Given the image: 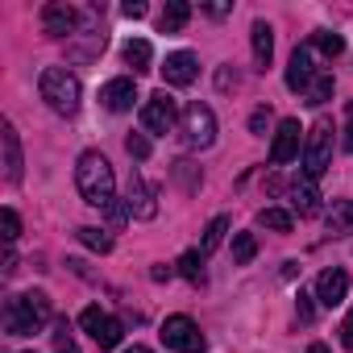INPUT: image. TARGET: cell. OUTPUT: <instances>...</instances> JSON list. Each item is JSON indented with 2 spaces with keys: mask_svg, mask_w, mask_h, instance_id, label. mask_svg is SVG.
<instances>
[{
  "mask_svg": "<svg viewBox=\"0 0 353 353\" xmlns=\"http://www.w3.org/2000/svg\"><path fill=\"white\" fill-rule=\"evenodd\" d=\"M75 188H79V196H83L92 208H112V204H117V174H112V166H108V158H104L100 150L79 154Z\"/></svg>",
  "mask_w": 353,
  "mask_h": 353,
  "instance_id": "1",
  "label": "cell"
},
{
  "mask_svg": "<svg viewBox=\"0 0 353 353\" xmlns=\"http://www.w3.org/2000/svg\"><path fill=\"white\" fill-rule=\"evenodd\" d=\"M46 320H50V295L46 291L9 295V303H5V328H9V336H30Z\"/></svg>",
  "mask_w": 353,
  "mask_h": 353,
  "instance_id": "2",
  "label": "cell"
},
{
  "mask_svg": "<svg viewBox=\"0 0 353 353\" xmlns=\"http://www.w3.org/2000/svg\"><path fill=\"white\" fill-rule=\"evenodd\" d=\"M38 92H42V100H46L59 117L79 112L83 88H79V79H75L67 67H46V71H42V79H38Z\"/></svg>",
  "mask_w": 353,
  "mask_h": 353,
  "instance_id": "3",
  "label": "cell"
},
{
  "mask_svg": "<svg viewBox=\"0 0 353 353\" xmlns=\"http://www.w3.org/2000/svg\"><path fill=\"white\" fill-rule=\"evenodd\" d=\"M332 166V121H316L312 133H307V145H303V179H320V174Z\"/></svg>",
  "mask_w": 353,
  "mask_h": 353,
  "instance_id": "4",
  "label": "cell"
},
{
  "mask_svg": "<svg viewBox=\"0 0 353 353\" xmlns=\"http://www.w3.org/2000/svg\"><path fill=\"white\" fill-rule=\"evenodd\" d=\"M162 345L174 349V353H204L208 349V341H204V332H200V324L192 316H166Z\"/></svg>",
  "mask_w": 353,
  "mask_h": 353,
  "instance_id": "5",
  "label": "cell"
},
{
  "mask_svg": "<svg viewBox=\"0 0 353 353\" xmlns=\"http://www.w3.org/2000/svg\"><path fill=\"white\" fill-rule=\"evenodd\" d=\"M183 141L192 145V150H208L212 141H216V117H212V108L208 104H188L183 108Z\"/></svg>",
  "mask_w": 353,
  "mask_h": 353,
  "instance_id": "6",
  "label": "cell"
},
{
  "mask_svg": "<svg viewBox=\"0 0 353 353\" xmlns=\"http://www.w3.org/2000/svg\"><path fill=\"white\" fill-rule=\"evenodd\" d=\"M179 121H183V112H179V104L166 96V88L154 92V96L141 104V125H145V133H170Z\"/></svg>",
  "mask_w": 353,
  "mask_h": 353,
  "instance_id": "7",
  "label": "cell"
},
{
  "mask_svg": "<svg viewBox=\"0 0 353 353\" xmlns=\"http://www.w3.org/2000/svg\"><path fill=\"white\" fill-rule=\"evenodd\" d=\"M79 324H83V332H88L100 349H117V345H121V332H125V328H121V320H112V316H108V312H100L96 303L79 312Z\"/></svg>",
  "mask_w": 353,
  "mask_h": 353,
  "instance_id": "8",
  "label": "cell"
},
{
  "mask_svg": "<svg viewBox=\"0 0 353 353\" xmlns=\"http://www.w3.org/2000/svg\"><path fill=\"white\" fill-rule=\"evenodd\" d=\"M299 121H279V129H274V145H270V162L274 166H287V162H295L299 158Z\"/></svg>",
  "mask_w": 353,
  "mask_h": 353,
  "instance_id": "9",
  "label": "cell"
},
{
  "mask_svg": "<svg viewBox=\"0 0 353 353\" xmlns=\"http://www.w3.org/2000/svg\"><path fill=\"white\" fill-rule=\"evenodd\" d=\"M196 71H200V63H196V54H188V50H174V54H166V63H162V79H166L170 88H188V83L196 79Z\"/></svg>",
  "mask_w": 353,
  "mask_h": 353,
  "instance_id": "10",
  "label": "cell"
},
{
  "mask_svg": "<svg viewBox=\"0 0 353 353\" xmlns=\"http://www.w3.org/2000/svg\"><path fill=\"white\" fill-rule=\"evenodd\" d=\"M75 26H79V13L71 5H63V0H54V5L42 9V30L50 38H67V34H75Z\"/></svg>",
  "mask_w": 353,
  "mask_h": 353,
  "instance_id": "11",
  "label": "cell"
},
{
  "mask_svg": "<svg viewBox=\"0 0 353 353\" xmlns=\"http://www.w3.org/2000/svg\"><path fill=\"white\" fill-rule=\"evenodd\" d=\"M316 75H320V71L312 67V46H295V54H291V63H287V88H291V92H307Z\"/></svg>",
  "mask_w": 353,
  "mask_h": 353,
  "instance_id": "12",
  "label": "cell"
},
{
  "mask_svg": "<svg viewBox=\"0 0 353 353\" xmlns=\"http://www.w3.org/2000/svg\"><path fill=\"white\" fill-rule=\"evenodd\" d=\"M345 295H349V274H345L341 266H332V270H324V274L316 279V299H320L324 307L345 303Z\"/></svg>",
  "mask_w": 353,
  "mask_h": 353,
  "instance_id": "13",
  "label": "cell"
},
{
  "mask_svg": "<svg viewBox=\"0 0 353 353\" xmlns=\"http://www.w3.org/2000/svg\"><path fill=\"white\" fill-rule=\"evenodd\" d=\"M133 100H137V83H133V79H108V83L100 88V104H104L108 112H129Z\"/></svg>",
  "mask_w": 353,
  "mask_h": 353,
  "instance_id": "14",
  "label": "cell"
},
{
  "mask_svg": "<svg viewBox=\"0 0 353 353\" xmlns=\"http://www.w3.org/2000/svg\"><path fill=\"white\" fill-rule=\"evenodd\" d=\"M125 208H129V216H137V221H154V216H158V204H154L150 188L141 183V174H133V179H129V196H125Z\"/></svg>",
  "mask_w": 353,
  "mask_h": 353,
  "instance_id": "15",
  "label": "cell"
},
{
  "mask_svg": "<svg viewBox=\"0 0 353 353\" xmlns=\"http://www.w3.org/2000/svg\"><path fill=\"white\" fill-rule=\"evenodd\" d=\"M0 145H5V174H9V183H21V141H17L13 125L0 129Z\"/></svg>",
  "mask_w": 353,
  "mask_h": 353,
  "instance_id": "16",
  "label": "cell"
},
{
  "mask_svg": "<svg viewBox=\"0 0 353 353\" xmlns=\"http://www.w3.org/2000/svg\"><path fill=\"white\" fill-rule=\"evenodd\" d=\"M291 208H295L299 216H316V212H320V192H316L312 179H295V188H291Z\"/></svg>",
  "mask_w": 353,
  "mask_h": 353,
  "instance_id": "17",
  "label": "cell"
},
{
  "mask_svg": "<svg viewBox=\"0 0 353 353\" xmlns=\"http://www.w3.org/2000/svg\"><path fill=\"white\" fill-rule=\"evenodd\" d=\"M324 225H328L332 237H349V233H353V200H332Z\"/></svg>",
  "mask_w": 353,
  "mask_h": 353,
  "instance_id": "18",
  "label": "cell"
},
{
  "mask_svg": "<svg viewBox=\"0 0 353 353\" xmlns=\"http://www.w3.org/2000/svg\"><path fill=\"white\" fill-rule=\"evenodd\" d=\"M250 38H254V63H258V67H266V63H270V54H274V30H270L266 21H254Z\"/></svg>",
  "mask_w": 353,
  "mask_h": 353,
  "instance_id": "19",
  "label": "cell"
},
{
  "mask_svg": "<svg viewBox=\"0 0 353 353\" xmlns=\"http://www.w3.org/2000/svg\"><path fill=\"white\" fill-rule=\"evenodd\" d=\"M188 21H192V5L188 0H170L166 13H162V34H179Z\"/></svg>",
  "mask_w": 353,
  "mask_h": 353,
  "instance_id": "20",
  "label": "cell"
},
{
  "mask_svg": "<svg viewBox=\"0 0 353 353\" xmlns=\"http://www.w3.org/2000/svg\"><path fill=\"white\" fill-rule=\"evenodd\" d=\"M312 46H316L324 59L345 54V38H341V34H332V30H316V34H312Z\"/></svg>",
  "mask_w": 353,
  "mask_h": 353,
  "instance_id": "21",
  "label": "cell"
},
{
  "mask_svg": "<svg viewBox=\"0 0 353 353\" xmlns=\"http://www.w3.org/2000/svg\"><path fill=\"white\" fill-rule=\"evenodd\" d=\"M150 42H141V38H129L125 42V63L133 67V71H150Z\"/></svg>",
  "mask_w": 353,
  "mask_h": 353,
  "instance_id": "22",
  "label": "cell"
},
{
  "mask_svg": "<svg viewBox=\"0 0 353 353\" xmlns=\"http://www.w3.org/2000/svg\"><path fill=\"white\" fill-rule=\"evenodd\" d=\"M225 233H229V216H212V221H208V229H204V245H200V254L208 258V254L225 241Z\"/></svg>",
  "mask_w": 353,
  "mask_h": 353,
  "instance_id": "23",
  "label": "cell"
},
{
  "mask_svg": "<svg viewBox=\"0 0 353 353\" xmlns=\"http://www.w3.org/2000/svg\"><path fill=\"white\" fill-rule=\"evenodd\" d=\"M258 225H262V229H274V233H291L295 221H291V212H283V208H262V212H258Z\"/></svg>",
  "mask_w": 353,
  "mask_h": 353,
  "instance_id": "24",
  "label": "cell"
},
{
  "mask_svg": "<svg viewBox=\"0 0 353 353\" xmlns=\"http://www.w3.org/2000/svg\"><path fill=\"white\" fill-rule=\"evenodd\" d=\"M254 254H258L254 233H237V237H233V262H237V266H250V262H254Z\"/></svg>",
  "mask_w": 353,
  "mask_h": 353,
  "instance_id": "25",
  "label": "cell"
},
{
  "mask_svg": "<svg viewBox=\"0 0 353 353\" xmlns=\"http://www.w3.org/2000/svg\"><path fill=\"white\" fill-rule=\"evenodd\" d=\"M79 241H83L88 250H96V254H108V250H112V237H108L104 229H92V225L79 229Z\"/></svg>",
  "mask_w": 353,
  "mask_h": 353,
  "instance_id": "26",
  "label": "cell"
},
{
  "mask_svg": "<svg viewBox=\"0 0 353 353\" xmlns=\"http://www.w3.org/2000/svg\"><path fill=\"white\" fill-rule=\"evenodd\" d=\"M179 274L192 279V283H200V279H204V254H200V250H188V254L179 258Z\"/></svg>",
  "mask_w": 353,
  "mask_h": 353,
  "instance_id": "27",
  "label": "cell"
},
{
  "mask_svg": "<svg viewBox=\"0 0 353 353\" xmlns=\"http://www.w3.org/2000/svg\"><path fill=\"white\" fill-rule=\"evenodd\" d=\"M303 96H307V104H324V100L332 96V75H324V71H320V75L312 79V88H307Z\"/></svg>",
  "mask_w": 353,
  "mask_h": 353,
  "instance_id": "28",
  "label": "cell"
},
{
  "mask_svg": "<svg viewBox=\"0 0 353 353\" xmlns=\"http://www.w3.org/2000/svg\"><path fill=\"white\" fill-rule=\"evenodd\" d=\"M0 225H5V241H17V237H21V221H17V212H13V208L0 212Z\"/></svg>",
  "mask_w": 353,
  "mask_h": 353,
  "instance_id": "29",
  "label": "cell"
},
{
  "mask_svg": "<svg viewBox=\"0 0 353 353\" xmlns=\"http://www.w3.org/2000/svg\"><path fill=\"white\" fill-rule=\"evenodd\" d=\"M54 353H79V349H75V341H71V332H67V320L54 328Z\"/></svg>",
  "mask_w": 353,
  "mask_h": 353,
  "instance_id": "30",
  "label": "cell"
},
{
  "mask_svg": "<svg viewBox=\"0 0 353 353\" xmlns=\"http://www.w3.org/2000/svg\"><path fill=\"white\" fill-rule=\"evenodd\" d=\"M125 150H129L133 158H150V141H145L141 133H129V137H125Z\"/></svg>",
  "mask_w": 353,
  "mask_h": 353,
  "instance_id": "31",
  "label": "cell"
},
{
  "mask_svg": "<svg viewBox=\"0 0 353 353\" xmlns=\"http://www.w3.org/2000/svg\"><path fill=\"white\" fill-rule=\"evenodd\" d=\"M266 121H270V108H258V112L250 117V129H254V133H266Z\"/></svg>",
  "mask_w": 353,
  "mask_h": 353,
  "instance_id": "32",
  "label": "cell"
},
{
  "mask_svg": "<svg viewBox=\"0 0 353 353\" xmlns=\"http://www.w3.org/2000/svg\"><path fill=\"white\" fill-rule=\"evenodd\" d=\"M345 150L353 154V104L345 108Z\"/></svg>",
  "mask_w": 353,
  "mask_h": 353,
  "instance_id": "33",
  "label": "cell"
},
{
  "mask_svg": "<svg viewBox=\"0 0 353 353\" xmlns=\"http://www.w3.org/2000/svg\"><path fill=\"white\" fill-rule=\"evenodd\" d=\"M341 341H345V349H353V312H349L345 324H341Z\"/></svg>",
  "mask_w": 353,
  "mask_h": 353,
  "instance_id": "34",
  "label": "cell"
},
{
  "mask_svg": "<svg viewBox=\"0 0 353 353\" xmlns=\"http://www.w3.org/2000/svg\"><path fill=\"white\" fill-rule=\"evenodd\" d=\"M121 13H125V17H145V5H141V0H129Z\"/></svg>",
  "mask_w": 353,
  "mask_h": 353,
  "instance_id": "35",
  "label": "cell"
},
{
  "mask_svg": "<svg viewBox=\"0 0 353 353\" xmlns=\"http://www.w3.org/2000/svg\"><path fill=\"white\" fill-rule=\"evenodd\" d=\"M150 279H154V283H162V279H170V266H154V270H150Z\"/></svg>",
  "mask_w": 353,
  "mask_h": 353,
  "instance_id": "36",
  "label": "cell"
},
{
  "mask_svg": "<svg viewBox=\"0 0 353 353\" xmlns=\"http://www.w3.org/2000/svg\"><path fill=\"white\" fill-rule=\"evenodd\" d=\"M307 353H328V345H320V341H316V345H307Z\"/></svg>",
  "mask_w": 353,
  "mask_h": 353,
  "instance_id": "37",
  "label": "cell"
},
{
  "mask_svg": "<svg viewBox=\"0 0 353 353\" xmlns=\"http://www.w3.org/2000/svg\"><path fill=\"white\" fill-rule=\"evenodd\" d=\"M125 353H150V349H141V345H133V349H125Z\"/></svg>",
  "mask_w": 353,
  "mask_h": 353,
  "instance_id": "38",
  "label": "cell"
}]
</instances>
